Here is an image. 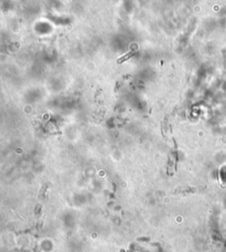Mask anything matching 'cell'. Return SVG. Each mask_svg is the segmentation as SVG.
Segmentation results:
<instances>
[{
  "mask_svg": "<svg viewBox=\"0 0 226 252\" xmlns=\"http://www.w3.org/2000/svg\"><path fill=\"white\" fill-rule=\"evenodd\" d=\"M133 53H134L133 51H132V52H129L128 54L125 55L124 57H122L121 58H119V59L118 60V63H119V64H120V63H122V62L126 61V59H128V58H130V57H132V56L133 55Z\"/></svg>",
  "mask_w": 226,
  "mask_h": 252,
  "instance_id": "cell-1",
  "label": "cell"
}]
</instances>
